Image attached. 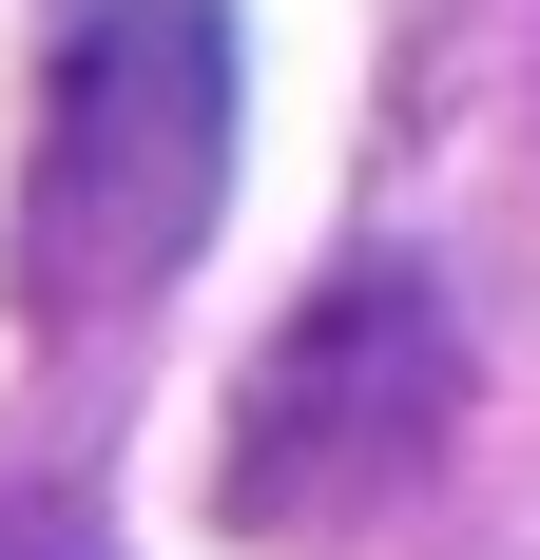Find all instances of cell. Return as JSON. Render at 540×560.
I'll use <instances>...</instances> for the list:
<instances>
[{"label":"cell","instance_id":"obj_3","mask_svg":"<svg viewBox=\"0 0 540 560\" xmlns=\"http://www.w3.org/2000/svg\"><path fill=\"white\" fill-rule=\"evenodd\" d=\"M0 560H116L97 522H58V503H0Z\"/></svg>","mask_w":540,"mask_h":560},{"label":"cell","instance_id":"obj_2","mask_svg":"<svg viewBox=\"0 0 540 560\" xmlns=\"http://www.w3.org/2000/svg\"><path fill=\"white\" fill-rule=\"evenodd\" d=\"M444 406H463V329H444L425 271H328L290 329H270L251 406H232V522L270 541H328V522H367L406 464L444 445Z\"/></svg>","mask_w":540,"mask_h":560},{"label":"cell","instance_id":"obj_1","mask_svg":"<svg viewBox=\"0 0 540 560\" xmlns=\"http://www.w3.org/2000/svg\"><path fill=\"white\" fill-rule=\"evenodd\" d=\"M232 0H78L39 97V194H20V290L39 310H136L193 271L232 194Z\"/></svg>","mask_w":540,"mask_h":560}]
</instances>
